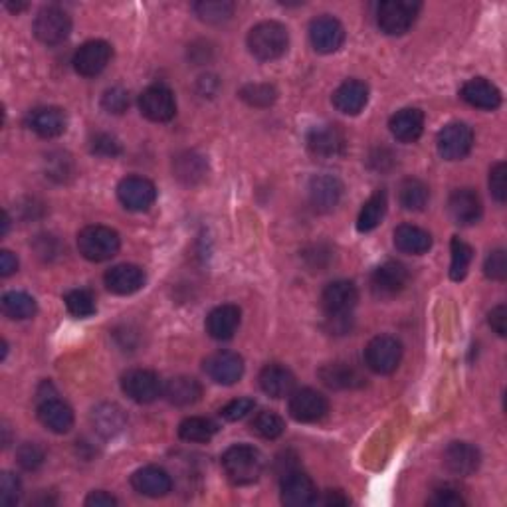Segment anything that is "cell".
Instances as JSON below:
<instances>
[{
  "mask_svg": "<svg viewBox=\"0 0 507 507\" xmlns=\"http://www.w3.org/2000/svg\"><path fill=\"white\" fill-rule=\"evenodd\" d=\"M20 495H22L20 479L11 474V471H4V474L0 476V503L8 507L16 505L20 502Z\"/></svg>",
  "mask_w": 507,
  "mask_h": 507,
  "instance_id": "cell-47",
  "label": "cell"
},
{
  "mask_svg": "<svg viewBox=\"0 0 507 507\" xmlns=\"http://www.w3.org/2000/svg\"><path fill=\"white\" fill-rule=\"evenodd\" d=\"M395 246L402 254L421 256L432 248V236L413 224H402L395 230Z\"/></svg>",
  "mask_w": 507,
  "mask_h": 507,
  "instance_id": "cell-35",
  "label": "cell"
},
{
  "mask_svg": "<svg viewBox=\"0 0 507 507\" xmlns=\"http://www.w3.org/2000/svg\"><path fill=\"white\" fill-rule=\"evenodd\" d=\"M101 106L108 113H113V116H121L125 113L129 108V93L124 87H111L101 98Z\"/></svg>",
  "mask_w": 507,
  "mask_h": 507,
  "instance_id": "cell-48",
  "label": "cell"
},
{
  "mask_svg": "<svg viewBox=\"0 0 507 507\" xmlns=\"http://www.w3.org/2000/svg\"><path fill=\"white\" fill-rule=\"evenodd\" d=\"M131 486L141 495L165 497L173 489V479L159 466H145L131 476Z\"/></svg>",
  "mask_w": 507,
  "mask_h": 507,
  "instance_id": "cell-22",
  "label": "cell"
},
{
  "mask_svg": "<svg viewBox=\"0 0 507 507\" xmlns=\"http://www.w3.org/2000/svg\"><path fill=\"white\" fill-rule=\"evenodd\" d=\"M489 326L500 337L507 335V308L505 305H497L495 310L489 313Z\"/></svg>",
  "mask_w": 507,
  "mask_h": 507,
  "instance_id": "cell-54",
  "label": "cell"
},
{
  "mask_svg": "<svg viewBox=\"0 0 507 507\" xmlns=\"http://www.w3.org/2000/svg\"><path fill=\"white\" fill-rule=\"evenodd\" d=\"M69 32H72V20H69L68 12L58 6H48L38 12L36 20H34V34L36 38L48 46H56L68 40Z\"/></svg>",
  "mask_w": 507,
  "mask_h": 507,
  "instance_id": "cell-7",
  "label": "cell"
},
{
  "mask_svg": "<svg viewBox=\"0 0 507 507\" xmlns=\"http://www.w3.org/2000/svg\"><path fill=\"white\" fill-rule=\"evenodd\" d=\"M254 408H256V402H254V398H236L221 410V416L224 418V421L236 422V421H242L244 416H248Z\"/></svg>",
  "mask_w": 507,
  "mask_h": 507,
  "instance_id": "cell-51",
  "label": "cell"
},
{
  "mask_svg": "<svg viewBox=\"0 0 507 507\" xmlns=\"http://www.w3.org/2000/svg\"><path fill=\"white\" fill-rule=\"evenodd\" d=\"M252 431L256 432L260 439L266 440H276L286 431L284 418L272 413V410H264V413H258L252 421Z\"/></svg>",
  "mask_w": 507,
  "mask_h": 507,
  "instance_id": "cell-41",
  "label": "cell"
},
{
  "mask_svg": "<svg viewBox=\"0 0 507 507\" xmlns=\"http://www.w3.org/2000/svg\"><path fill=\"white\" fill-rule=\"evenodd\" d=\"M418 12H421V3H413V0H387V3L379 4L377 24L389 36H400V34L410 30Z\"/></svg>",
  "mask_w": 507,
  "mask_h": 507,
  "instance_id": "cell-4",
  "label": "cell"
},
{
  "mask_svg": "<svg viewBox=\"0 0 507 507\" xmlns=\"http://www.w3.org/2000/svg\"><path fill=\"white\" fill-rule=\"evenodd\" d=\"M121 389H124L131 400L139 402V405H149V402H155L163 395L159 374L147 369H133L125 373L124 379H121Z\"/></svg>",
  "mask_w": 507,
  "mask_h": 507,
  "instance_id": "cell-9",
  "label": "cell"
},
{
  "mask_svg": "<svg viewBox=\"0 0 507 507\" xmlns=\"http://www.w3.org/2000/svg\"><path fill=\"white\" fill-rule=\"evenodd\" d=\"M139 109L149 121L155 124H165L171 121L177 113V101L167 85H149L143 93L139 95Z\"/></svg>",
  "mask_w": 507,
  "mask_h": 507,
  "instance_id": "cell-8",
  "label": "cell"
},
{
  "mask_svg": "<svg viewBox=\"0 0 507 507\" xmlns=\"http://www.w3.org/2000/svg\"><path fill=\"white\" fill-rule=\"evenodd\" d=\"M486 276L489 279H497V282H503L507 278V256L505 250H494L486 260Z\"/></svg>",
  "mask_w": 507,
  "mask_h": 507,
  "instance_id": "cell-52",
  "label": "cell"
},
{
  "mask_svg": "<svg viewBox=\"0 0 507 507\" xmlns=\"http://www.w3.org/2000/svg\"><path fill=\"white\" fill-rule=\"evenodd\" d=\"M64 302H66L68 311L80 319L92 318L95 313V297L92 295V292H87V290L68 292Z\"/></svg>",
  "mask_w": 507,
  "mask_h": 507,
  "instance_id": "cell-45",
  "label": "cell"
},
{
  "mask_svg": "<svg viewBox=\"0 0 507 507\" xmlns=\"http://www.w3.org/2000/svg\"><path fill=\"white\" fill-rule=\"evenodd\" d=\"M106 286L117 295H131L145 286V272L133 264L113 266L106 274Z\"/></svg>",
  "mask_w": 507,
  "mask_h": 507,
  "instance_id": "cell-26",
  "label": "cell"
},
{
  "mask_svg": "<svg viewBox=\"0 0 507 507\" xmlns=\"http://www.w3.org/2000/svg\"><path fill=\"white\" fill-rule=\"evenodd\" d=\"M452 266H450V278L454 282H460V279H464L470 264H471V258H474V250H471L470 244H466L464 240H460L458 236L456 238H452Z\"/></svg>",
  "mask_w": 507,
  "mask_h": 507,
  "instance_id": "cell-42",
  "label": "cell"
},
{
  "mask_svg": "<svg viewBox=\"0 0 507 507\" xmlns=\"http://www.w3.org/2000/svg\"><path fill=\"white\" fill-rule=\"evenodd\" d=\"M163 397L174 406H190L203 397V387L192 377H174L163 387Z\"/></svg>",
  "mask_w": 507,
  "mask_h": 507,
  "instance_id": "cell-34",
  "label": "cell"
},
{
  "mask_svg": "<svg viewBox=\"0 0 507 507\" xmlns=\"http://www.w3.org/2000/svg\"><path fill=\"white\" fill-rule=\"evenodd\" d=\"M260 387L272 398L290 397L295 387V377L282 365H268L260 373Z\"/></svg>",
  "mask_w": 507,
  "mask_h": 507,
  "instance_id": "cell-32",
  "label": "cell"
},
{
  "mask_svg": "<svg viewBox=\"0 0 507 507\" xmlns=\"http://www.w3.org/2000/svg\"><path fill=\"white\" fill-rule=\"evenodd\" d=\"M369 101V87L359 80H347L334 93V106L345 116H357Z\"/></svg>",
  "mask_w": 507,
  "mask_h": 507,
  "instance_id": "cell-31",
  "label": "cell"
},
{
  "mask_svg": "<svg viewBox=\"0 0 507 507\" xmlns=\"http://www.w3.org/2000/svg\"><path fill=\"white\" fill-rule=\"evenodd\" d=\"M46 174L56 182H68L74 179L76 165L74 159L64 151H54L46 157Z\"/></svg>",
  "mask_w": 507,
  "mask_h": 507,
  "instance_id": "cell-43",
  "label": "cell"
},
{
  "mask_svg": "<svg viewBox=\"0 0 507 507\" xmlns=\"http://www.w3.org/2000/svg\"><path fill=\"white\" fill-rule=\"evenodd\" d=\"M222 466L232 484L250 486L258 482L262 471H264V456L254 446L236 444L224 452Z\"/></svg>",
  "mask_w": 507,
  "mask_h": 507,
  "instance_id": "cell-1",
  "label": "cell"
},
{
  "mask_svg": "<svg viewBox=\"0 0 507 507\" xmlns=\"http://www.w3.org/2000/svg\"><path fill=\"white\" fill-rule=\"evenodd\" d=\"M448 213L452 221L460 226L478 224L484 214L482 198L474 189H456L450 195Z\"/></svg>",
  "mask_w": 507,
  "mask_h": 507,
  "instance_id": "cell-17",
  "label": "cell"
},
{
  "mask_svg": "<svg viewBox=\"0 0 507 507\" xmlns=\"http://www.w3.org/2000/svg\"><path fill=\"white\" fill-rule=\"evenodd\" d=\"M282 502L290 507H308L318 503V487L313 479L300 470H290L282 479Z\"/></svg>",
  "mask_w": 507,
  "mask_h": 507,
  "instance_id": "cell-12",
  "label": "cell"
},
{
  "mask_svg": "<svg viewBox=\"0 0 507 507\" xmlns=\"http://www.w3.org/2000/svg\"><path fill=\"white\" fill-rule=\"evenodd\" d=\"M218 426L203 416L185 418L179 426V436L187 442H208L216 434Z\"/></svg>",
  "mask_w": 507,
  "mask_h": 507,
  "instance_id": "cell-39",
  "label": "cell"
},
{
  "mask_svg": "<svg viewBox=\"0 0 507 507\" xmlns=\"http://www.w3.org/2000/svg\"><path fill=\"white\" fill-rule=\"evenodd\" d=\"M38 418L54 434H66L74 426V410L64 400L58 398L52 384L46 395L38 390Z\"/></svg>",
  "mask_w": 507,
  "mask_h": 507,
  "instance_id": "cell-6",
  "label": "cell"
},
{
  "mask_svg": "<svg viewBox=\"0 0 507 507\" xmlns=\"http://www.w3.org/2000/svg\"><path fill=\"white\" fill-rule=\"evenodd\" d=\"M119 234L108 226H85L77 234V250L90 262H106L119 252Z\"/></svg>",
  "mask_w": 507,
  "mask_h": 507,
  "instance_id": "cell-3",
  "label": "cell"
},
{
  "mask_svg": "<svg viewBox=\"0 0 507 507\" xmlns=\"http://www.w3.org/2000/svg\"><path fill=\"white\" fill-rule=\"evenodd\" d=\"M117 198L127 211L143 213L151 208L157 198V189L149 179L143 177H127L119 182Z\"/></svg>",
  "mask_w": 507,
  "mask_h": 507,
  "instance_id": "cell-11",
  "label": "cell"
},
{
  "mask_svg": "<svg viewBox=\"0 0 507 507\" xmlns=\"http://www.w3.org/2000/svg\"><path fill=\"white\" fill-rule=\"evenodd\" d=\"M431 503L436 507H460V505H466V500L462 497V494L456 487L444 486V487L434 489Z\"/></svg>",
  "mask_w": 507,
  "mask_h": 507,
  "instance_id": "cell-53",
  "label": "cell"
},
{
  "mask_svg": "<svg viewBox=\"0 0 507 507\" xmlns=\"http://www.w3.org/2000/svg\"><path fill=\"white\" fill-rule=\"evenodd\" d=\"M119 502L108 492H92L85 497L87 507H116Z\"/></svg>",
  "mask_w": 507,
  "mask_h": 507,
  "instance_id": "cell-55",
  "label": "cell"
},
{
  "mask_svg": "<svg viewBox=\"0 0 507 507\" xmlns=\"http://www.w3.org/2000/svg\"><path fill=\"white\" fill-rule=\"evenodd\" d=\"M323 503L326 505H334V507H337V505H347L349 503V497L347 495H343V492H339V489H329V492L326 494V497H323Z\"/></svg>",
  "mask_w": 507,
  "mask_h": 507,
  "instance_id": "cell-57",
  "label": "cell"
},
{
  "mask_svg": "<svg viewBox=\"0 0 507 507\" xmlns=\"http://www.w3.org/2000/svg\"><path fill=\"white\" fill-rule=\"evenodd\" d=\"M387 214V192L377 190L371 198L366 200L363 211L357 218V230L359 232H371L377 229L381 221Z\"/></svg>",
  "mask_w": 507,
  "mask_h": 507,
  "instance_id": "cell-36",
  "label": "cell"
},
{
  "mask_svg": "<svg viewBox=\"0 0 507 507\" xmlns=\"http://www.w3.org/2000/svg\"><path fill=\"white\" fill-rule=\"evenodd\" d=\"M44 458L46 456H44V450L38 444L26 442L20 446L19 450H16V462H19V466L22 470H28V471L38 470L44 464Z\"/></svg>",
  "mask_w": 507,
  "mask_h": 507,
  "instance_id": "cell-46",
  "label": "cell"
},
{
  "mask_svg": "<svg viewBox=\"0 0 507 507\" xmlns=\"http://www.w3.org/2000/svg\"><path fill=\"white\" fill-rule=\"evenodd\" d=\"M92 426L103 439H116L127 428V414L116 402H103L93 408Z\"/></svg>",
  "mask_w": 507,
  "mask_h": 507,
  "instance_id": "cell-23",
  "label": "cell"
},
{
  "mask_svg": "<svg viewBox=\"0 0 507 507\" xmlns=\"http://www.w3.org/2000/svg\"><path fill=\"white\" fill-rule=\"evenodd\" d=\"M173 173L182 185H198L203 182L208 174V163L203 155L195 151H185L174 157L173 161Z\"/></svg>",
  "mask_w": 507,
  "mask_h": 507,
  "instance_id": "cell-33",
  "label": "cell"
},
{
  "mask_svg": "<svg viewBox=\"0 0 507 507\" xmlns=\"http://www.w3.org/2000/svg\"><path fill=\"white\" fill-rule=\"evenodd\" d=\"M6 8H11V11H16V12H19V11H24L26 4H11V3H8V4H6Z\"/></svg>",
  "mask_w": 507,
  "mask_h": 507,
  "instance_id": "cell-58",
  "label": "cell"
},
{
  "mask_svg": "<svg viewBox=\"0 0 507 507\" xmlns=\"http://www.w3.org/2000/svg\"><path fill=\"white\" fill-rule=\"evenodd\" d=\"M390 133L400 143H414L424 131V113L416 108L400 109L390 117Z\"/></svg>",
  "mask_w": 507,
  "mask_h": 507,
  "instance_id": "cell-28",
  "label": "cell"
},
{
  "mask_svg": "<svg viewBox=\"0 0 507 507\" xmlns=\"http://www.w3.org/2000/svg\"><path fill=\"white\" fill-rule=\"evenodd\" d=\"M205 371L218 384H234L242 379L244 361L238 353L218 351L205 361Z\"/></svg>",
  "mask_w": 507,
  "mask_h": 507,
  "instance_id": "cell-18",
  "label": "cell"
},
{
  "mask_svg": "<svg viewBox=\"0 0 507 507\" xmlns=\"http://www.w3.org/2000/svg\"><path fill=\"white\" fill-rule=\"evenodd\" d=\"M460 95L471 108L478 109L494 111L502 106V92L492 82L484 80V77H474V80L466 82Z\"/></svg>",
  "mask_w": 507,
  "mask_h": 507,
  "instance_id": "cell-25",
  "label": "cell"
},
{
  "mask_svg": "<svg viewBox=\"0 0 507 507\" xmlns=\"http://www.w3.org/2000/svg\"><path fill=\"white\" fill-rule=\"evenodd\" d=\"M343 197V182L334 174H319L310 182V200L316 211L329 213L339 205Z\"/></svg>",
  "mask_w": 507,
  "mask_h": 507,
  "instance_id": "cell-19",
  "label": "cell"
},
{
  "mask_svg": "<svg viewBox=\"0 0 507 507\" xmlns=\"http://www.w3.org/2000/svg\"><path fill=\"white\" fill-rule=\"evenodd\" d=\"M310 40L319 54H334L345 42V28L334 16H319L310 26Z\"/></svg>",
  "mask_w": 507,
  "mask_h": 507,
  "instance_id": "cell-15",
  "label": "cell"
},
{
  "mask_svg": "<svg viewBox=\"0 0 507 507\" xmlns=\"http://www.w3.org/2000/svg\"><path fill=\"white\" fill-rule=\"evenodd\" d=\"M240 98L254 108H268L276 101L278 93L270 84H250L240 90Z\"/></svg>",
  "mask_w": 507,
  "mask_h": 507,
  "instance_id": "cell-44",
  "label": "cell"
},
{
  "mask_svg": "<svg viewBox=\"0 0 507 507\" xmlns=\"http://www.w3.org/2000/svg\"><path fill=\"white\" fill-rule=\"evenodd\" d=\"M439 153L446 161H460L471 151L474 133L466 124H450L439 133Z\"/></svg>",
  "mask_w": 507,
  "mask_h": 507,
  "instance_id": "cell-14",
  "label": "cell"
},
{
  "mask_svg": "<svg viewBox=\"0 0 507 507\" xmlns=\"http://www.w3.org/2000/svg\"><path fill=\"white\" fill-rule=\"evenodd\" d=\"M408 284V270L400 262H384L373 272V290L379 295H395Z\"/></svg>",
  "mask_w": 507,
  "mask_h": 507,
  "instance_id": "cell-30",
  "label": "cell"
},
{
  "mask_svg": "<svg viewBox=\"0 0 507 507\" xmlns=\"http://www.w3.org/2000/svg\"><path fill=\"white\" fill-rule=\"evenodd\" d=\"M240 326V310L232 303L218 305L206 318V334L213 339H232Z\"/></svg>",
  "mask_w": 507,
  "mask_h": 507,
  "instance_id": "cell-29",
  "label": "cell"
},
{
  "mask_svg": "<svg viewBox=\"0 0 507 507\" xmlns=\"http://www.w3.org/2000/svg\"><path fill=\"white\" fill-rule=\"evenodd\" d=\"M287 46H290V34L284 24L276 20L260 22L248 34L250 54L260 62H272V60L282 58Z\"/></svg>",
  "mask_w": 507,
  "mask_h": 507,
  "instance_id": "cell-2",
  "label": "cell"
},
{
  "mask_svg": "<svg viewBox=\"0 0 507 507\" xmlns=\"http://www.w3.org/2000/svg\"><path fill=\"white\" fill-rule=\"evenodd\" d=\"M308 147L316 157H337L345 151V135L337 125H318L308 133Z\"/></svg>",
  "mask_w": 507,
  "mask_h": 507,
  "instance_id": "cell-24",
  "label": "cell"
},
{
  "mask_svg": "<svg viewBox=\"0 0 507 507\" xmlns=\"http://www.w3.org/2000/svg\"><path fill=\"white\" fill-rule=\"evenodd\" d=\"M359 302V292L353 282L347 279H337L331 282L321 294V305L327 311L329 318L334 316H349L351 310Z\"/></svg>",
  "mask_w": 507,
  "mask_h": 507,
  "instance_id": "cell-13",
  "label": "cell"
},
{
  "mask_svg": "<svg viewBox=\"0 0 507 507\" xmlns=\"http://www.w3.org/2000/svg\"><path fill=\"white\" fill-rule=\"evenodd\" d=\"M16 270H19V258L8 250L0 252V276L8 278V276H12Z\"/></svg>",
  "mask_w": 507,
  "mask_h": 507,
  "instance_id": "cell-56",
  "label": "cell"
},
{
  "mask_svg": "<svg viewBox=\"0 0 507 507\" xmlns=\"http://www.w3.org/2000/svg\"><path fill=\"white\" fill-rule=\"evenodd\" d=\"M113 50L106 40H90L74 54V69L84 77L101 74L111 62Z\"/></svg>",
  "mask_w": 507,
  "mask_h": 507,
  "instance_id": "cell-10",
  "label": "cell"
},
{
  "mask_svg": "<svg viewBox=\"0 0 507 507\" xmlns=\"http://www.w3.org/2000/svg\"><path fill=\"white\" fill-rule=\"evenodd\" d=\"M402 359V345L397 337L379 335L369 341L365 349V363L373 373L390 374L397 371Z\"/></svg>",
  "mask_w": 507,
  "mask_h": 507,
  "instance_id": "cell-5",
  "label": "cell"
},
{
  "mask_svg": "<svg viewBox=\"0 0 507 507\" xmlns=\"http://www.w3.org/2000/svg\"><path fill=\"white\" fill-rule=\"evenodd\" d=\"M479 450L468 442H452L444 452V466L454 476H471L479 468Z\"/></svg>",
  "mask_w": 507,
  "mask_h": 507,
  "instance_id": "cell-20",
  "label": "cell"
},
{
  "mask_svg": "<svg viewBox=\"0 0 507 507\" xmlns=\"http://www.w3.org/2000/svg\"><path fill=\"white\" fill-rule=\"evenodd\" d=\"M3 311L11 319H30L36 313V300L26 292H8L3 295Z\"/></svg>",
  "mask_w": 507,
  "mask_h": 507,
  "instance_id": "cell-37",
  "label": "cell"
},
{
  "mask_svg": "<svg viewBox=\"0 0 507 507\" xmlns=\"http://www.w3.org/2000/svg\"><path fill=\"white\" fill-rule=\"evenodd\" d=\"M489 190L497 203H505L507 198V167L505 163H495L489 171Z\"/></svg>",
  "mask_w": 507,
  "mask_h": 507,
  "instance_id": "cell-50",
  "label": "cell"
},
{
  "mask_svg": "<svg viewBox=\"0 0 507 507\" xmlns=\"http://www.w3.org/2000/svg\"><path fill=\"white\" fill-rule=\"evenodd\" d=\"M327 413V398L313 389L295 390L290 398V414L297 422H318Z\"/></svg>",
  "mask_w": 507,
  "mask_h": 507,
  "instance_id": "cell-16",
  "label": "cell"
},
{
  "mask_svg": "<svg viewBox=\"0 0 507 507\" xmlns=\"http://www.w3.org/2000/svg\"><path fill=\"white\" fill-rule=\"evenodd\" d=\"M192 8H195L198 19L208 24H222L230 20L234 14V4L229 0H203Z\"/></svg>",
  "mask_w": 507,
  "mask_h": 507,
  "instance_id": "cell-40",
  "label": "cell"
},
{
  "mask_svg": "<svg viewBox=\"0 0 507 507\" xmlns=\"http://www.w3.org/2000/svg\"><path fill=\"white\" fill-rule=\"evenodd\" d=\"M428 198H431V192L422 181L418 179H406L402 181L400 190H398V200L400 205L406 208V211H424V206L428 205Z\"/></svg>",
  "mask_w": 507,
  "mask_h": 507,
  "instance_id": "cell-38",
  "label": "cell"
},
{
  "mask_svg": "<svg viewBox=\"0 0 507 507\" xmlns=\"http://www.w3.org/2000/svg\"><path fill=\"white\" fill-rule=\"evenodd\" d=\"M28 127L44 139L60 137L68 127V117L60 108H38L30 111Z\"/></svg>",
  "mask_w": 507,
  "mask_h": 507,
  "instance_id": "cell-27",
  "label": "cell"
},
{
  "mask_svg": "<svg viewBox=\"0 0 507 507\" xmlns=\"http://www.w3.org/2000/svg\"><path fill=\"white\" fill-rule=\"evenodd\" d=\"M90 149L93 155L106 157V159H113V157L121 155V143L117 141V137H113L109 133H98L92 137Z\"/></svg>",
  "mask_w": 507,
  "mask_h": 507,
  "instance_id": "cell-49",
  "label": "cell"
},
{
  "mask_svg": "<svg viewBox=\"0 0 507 507\" xmlns=\"http://www.w3.org/2000/svg\"><path fill=\"white\" fill-rule=\"evenodd\" d=\"M319 379L323 384H327L329 389L337 390H353L365 387L363 373L353 366L351 363H329L323 365L319 369Z\"/></svg>",
  "mask_w": 507,
  "mask_h": 507,
  "instance_id": "cell-21",
  "label": "cell"
}]
</instances>
